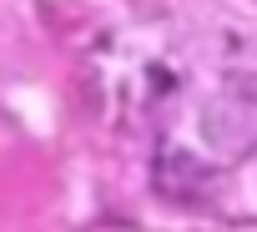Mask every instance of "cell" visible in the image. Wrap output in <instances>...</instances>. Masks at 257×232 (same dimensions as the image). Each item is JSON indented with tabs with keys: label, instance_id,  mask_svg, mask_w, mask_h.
Segmentation results:
<instances>
[{
	"label": "cell",
	"instance_id": "1",
	"mask_svg": "<svg viewBox=\"0 0 257 232\" xmlns=\"http://www.w3.org/2000/svg\"><path fill=\"white\" fill-rule=\"evenodd\" d=\"M152 182L162 197H177V202H192L202 197L212 182H217V167H207L202 157H192L187 147H162L157 167H152Z\"/></svg>",
	"mask_w": 257,
	"mask_h": 232
}]
</instances>
